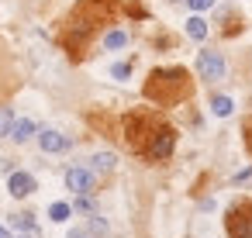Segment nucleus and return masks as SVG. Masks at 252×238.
Segmentation results:
<instances>
[{
    "mask_svg": "<svg viewBox=\"0 0 252 238\" xmlns=\"http://www.w3.org/2000/svg\"><path fill=\"white\" fill-rule=\"evenodd\" d=\"M0 238H11V231H7L4 224H0Z\"/></svg>",
    "mask_w": 252,
    "mask_h": 238,
    "instance_id": "23",
    "label": "nucleus"
},
{
    "mask_svg": "<svg viewBox=\"0 0 252 238\" xmlns=\"http://www.w3.org/2000/svg\"><path fill=\"white\" fill-rule=\"evenodd\" d=\"M162 124H166V121H162L159 114H152V111H131V114L125 118V138H128V149L138 152V155H145L152 135H156Z\"/></svg>",
    "mask_w": 252,
    "mask_h": 238,
    "instance_id": "2",
    "label": "nucleus"
},
{
    "mask_svg": "<svg viewBox=\"0 0 252 238\" xmlns=\"http://www.w3.org/2000/svg\"><path fill=\"white\" fill-rule=\"evenodd\" d=\"M35 131H38V128H35V121H28V118H25V121H14V128H11V138H14V142H28Z\"/></svg>",
    "mask_w": 252,
    "mask_h": 238,
    "instance_id": "9",
    "label": "nucleus"
},
{
    "mask_svg": "<svg viewBox=\"0 0 252 238\" xmlns=\"http://www.w3.org/2000/svg\"><path fill=\"white\" fill-rule=\"evenodd\" d=\"M187 4H190L193 11H207V7H214V0H187Z\"/></svg>",
    "mask_w": 252,
    "mask_h": 238,
    "instance_id": "20",
    "label": "nucleus"
},
{
    "mask_svg": "<svg viewBox=\"0 0 252 238\" xmlns=\"http://www.w3.org/2000/svg\"><path fill=\"white\" fill-rule=\"evenodd\" d=\"M104 45H107L111 52H114V49H125V45H128V35H125V31H107V35H104Z\"/></svg>",
    "mask_w": 252,
    "mask_h": 238,
    "instance_id": "12",
    "label": "nucleus"
},
{
    "mask_svg": "<svg viewBox=\"0 0 252 238\" xmlns=\"http://www.w3.org/2000/svg\"><path fill=\"white\" fill-rule=\"evenodd\" d=\"M142 93H145V100H152L159 107H176L180 100H187L193 93V83L183 66H169V69H152Z\"/></svg>",
    "mask_w": 252,
    "mask_h": 238,
    "instance_id": "1",
    "label": "nucleus"
},
{
    "mask_svg": "<svg viewBox=\"0 0 252 238\" xmlns=\"http://www.w3.org/2000/svg\"><path fill=\"white\" fill-rule=\"evenodd\" d=\"M66 186H69L73 193H90V190H94V173L83 169V166H73V169L66 173Z\"/></svg>",
    "mask_w": 252,
    "mask_h": 238,
    "instance_id": "6",
    "label": "nucleus"
},
{
    "mask_svg": "<svg viewBox=\"0 0 252 238\" xmlns=\"http://www.w3.org/2000/svg\"><path fill=\"white\" fill-rule=\"evenodd\" d=\"M224 231L231 238H252V200H238L224 214Z\"/></svg>",
    "mask_w": 252,
    "mask_h": 238,
    "instance_id": "3",
    "label": "nucleus"
},
{
    "mask_svg": "<svg viewBox=\"0 0 252 238\" xmlns=\"http://www.w3.org/2000/svg\"><path fill=\"white\" fill-rule=\"evenodd\" d=\"M38 145H42L45 152H66V149H69V138L49 128V131H42V135H38Z\"/></svg>",
    "mask_w": 252,
    "mask_h": 238,
    "instance_id": "8",
    "label": "nucleus"
},
{
    "mask_svg": "<svg viewBox=\"0 0 252 238\" xmlns=\"http://www.w3.org/2000/svg\"><path fill=\"white\" fill-rule=\"evenodd\" d=\"M173 145H176V131H173L169 124H162V128L152 135V142H149V149H145V159H149V162H162V159L173 155Z\"/></svg>",
    "mask_w": 252,
    "mask_h": 238,
    "instance_id": "4",
    "label": "nucleus"
},
{
    "mask_svg": "<svg viewBox=\"0 0 252 238\" xmlns=\"http://www.w3.org/2000/svg\"><path fill=\"white\" fill-rule=\"evenodd\" d=\"M197 73H200V80H207V83L224 80V56H221V52L204 49V52L197 56Z\"/></svg>",
    "mask_w": 252,
    "mask_h": 238,
    "instance_id": "5",
    "label": "nucleus"
},
{
    "mask_svg": "<svg viewBox=\"0 0 252 238\" xmlns=\"http://www.w3.org/2000/svg\"><path fill=\"white\" fill-rule=\"evenodd\" d=\"M11 221H14V228H21V231H35V217H32V214H14Z\"/></svg>",
    "mask_w": 252,
    "mask_h": 238,
    "instance_id": "16",
    "label": "nucleus"
},
{
    "mask_svg": "<svg viewBox=\"0 0 252 238\" xmlns=\"http://www.w3.org/2000/svg\"><path fill=\"white\" fill-rule=\"evenodd\" d=\"M69 214H73V207H69V204H52V207H49V217H52L56 224L69 221Z\"/></svg>",
    "mask_w": 252,
    "mask_h": 238,
    "instance_id": "13",
    "label": "nucleus"
},
{
    "mask_svg": "<svg viewBox=\"0 0 252 238\" xmlns=\"http://www.w3.org/2000/svg\"><path fill=\"white\" fill-rule=\"evenodd\" d=\"M11 128H14V111L0 107V135H11Z\"/></svg>",
    "mask_w": 252,
    "mask_h": 238,
    "instance_id": "15",
    "label": "nucleus"
},
{
    "mask_svg": "<svg viewBox=\"0 0 252 238\" xmlns=\"http://www.w3.org/2000/svg\"><path fill=\"white\" fill-rule=\"evenodd\" d=\"M69 238H90V235H87V231H80V228H76V231H69Z\"/></svg>",
    "mask_w": 252,
    "mask_h": 238,
    "instance_id": "22",
    "label": "nucleus"
},
{
    "mask_svg": "<svg viewBox=\"0 0 252 238\" xmlns=\"http://www.w3.org/2000/svg\"><path fill=\"white\" fill-rule=\"evenodd\" d=\"M242 135H245V149H249V155H252V118H245V124H242Z\"/></svg>",
    "mask_w": 252,
    "mask_h": 238,
    "instance_id": "18",
    "label": "nucleus"
},
{
    "mask_svg": "<svg viewBox=\"0 0 252 238\" xmlns=\"http://www.w3.org/2000/svg\"><path fill=\"white\" fill-rule=\"evenodd\" d=\"M128 73H131V66H128V62H118V66L111 69V76H114V80H128Z\"/></svg>",
    "mask_w": 252,
    "mask_h": 238,
    "instance_id": "17",
    "label": "nucleus"
},
{
    "mask_svg": "<svg viewBox=\"0 0 252 238\" xmlns=\"http://www.w3.org/2000/svg\"><path fill=\"white\" fill-rule=\"evenodd\" d=\"M231 107H235V104H231L228 97H214V100H211V111H214L218 118H228V114H231Z\"/></svg>",
    "mask_w": 252,
    "mask_h": 238,
    "instance_id": "14",
    "label": "nucleus"
},
{
    "mask_svg": "<svg viewBox=\"0 0 252 238\" xmlns=\"http://www.w3.org/2000/svg\"><path fill=\"white\" fill-rule=\"evenodd\" d=\"M104 231H107V224H104L100 217H90V231H87V235H104Z\"/></svg>",
    "mask_w": 252,
    "mask_h": 238,
    "instance_id": "19",
    "label": "nucleus"
},
{
    "mask_svg": "<svg viewBox=\"0 0 252 238\" xmlns=\"http://www.w3.org/2000/svg\"><path fill=\"white\" fill-rule=\"evenodd\" d=\"M90 162H94V169H97V173H111V169H114V162H118V159H114V155H111V152H97V155H94V159H90Z\"/></svg>",
    "mask_w": 252,
    "mask_h": 238,
    "instance_id": "11",
    "label": "nucleus"
},
{
    "mask_svg": "<svg viewBox=\"0 0 252 238\" xmlns=\"http://www.w3.org/2000/svg\"><path fill=\"white\" fill-rule=\"evenodd\" d=\"M76 207H80V210H94V200H90L87 193H80V200H76Z\"/></svg>",
    "mask_w": 252,
    "mask_h": 238,
    "instance_id": "21",
    "label": "nucleus"
},
{
    "mask_svg": "<svg viewBox=\"0 0 252 238\" xmlns=\"http://www.w3.org/2000/svg\"><path fill=\"white\" fill-rule=\"evenodd\" d=\"M187 35H190L193 42H204V38H207V21H204V18H190V21H187Z\"/></svg>",
    "mask_w": 252,
    "mask_h": 238,
    "instance_id": "10",
    "label": "nucleus"
},
{
    "mask_svg": "<svg viewBox=\"0 0 252 238\" xmlns=\"http://www.w3.org/2000/svg\"><path fill=\"white\" fill-rule=\"evenodd\" d=\"M7 190H11V197H28V193H35V176L32 173H11V179H7Z\"/></svg>",
    "mask_w": 252,
    "mask_h": 238,
    "instance_id": "7",
    "label": "nucleus"
}]
</instances>
